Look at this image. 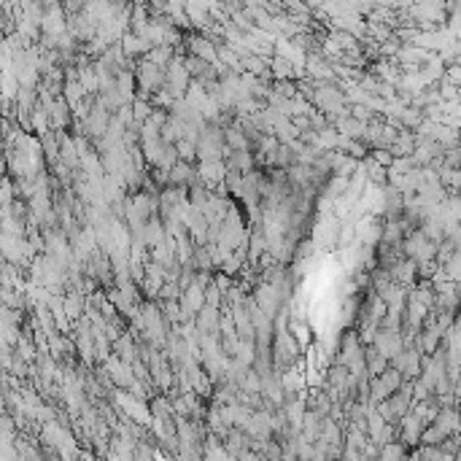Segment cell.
<instances>
[{
	"mask_svg": "<svg viewBox=\"0 0 461 461\" xmlns=\"http://www.w3.org/2000/svg\"><path fill=\"white\" fill-rule=\"evenodd\" d=\"M168 68V65H165ZM165 68L162 65H154V62H149L146 57H140L138 65H135V90H140V92H159V90H165Z\"/></svg>",
	"mask_w": 461,
	"mask_h": 461,
	"instance_id": "1",
	"label": "cell"
},
{
	"mask_svg": "<svg viewBox=\"0 0 461 461\" xmlns=\"http://www.w3.org/2000/svg\"><path fill=\"white\" fill-rule=\"evenodd\" d=\"M189 81H192V76H189V70H186L184 62H181V54H173V60L165 68V90L173 97H184Z\"/></svg>",
	"mask_w": 461,
	"mask_h": 461,
	"instance_id": "2",
	"label": "cell"
},
{
	"mask_svg": "<svg viewBox=\"0 0 461 461\" xmlns=\"http://www.w3.org/2000/svg\"><path fill=\"white\" fill-rule=\"evenodd\" d=\"M421 356H424V354H421L415 345H405V348H402L394 359H388V364L400 369L405 381H413V378L421 375Z\"/></svg>",
	"mask_w": 461,
	"mask_h": 461,
	"instance_id": "3",
	"label": "cell"
},
{
	"mask_svg": "<svg viewBox=\"0 0 461 461\" xmlns=\"http://www.w3.org/2000/svg\"><path fill=\"white\" fill-rule=\"evenodd\" d=\"M372 345H375V348H378V351H381L386 359H394V356H397L402 348H405L400 329H383V326H378V332H375V340H372Z\"/></svg>",
	"mask_w": 461,
	"mask_h": 461,
	"instance_id": "4",
	"label": "cell"
},
{
	"mask_svg": "<svg viewBox=\"0 0 461 461\" xmlns=\"http://www.w3.org/2000/svg\"><path fill=\"white\" fill-rule=\"evenodd\" d=\"M192 184H200L197 168H195L192 162L176 159L168 168V186H192Z\"/></svg>",
	"mask_w": 461,
	"mask_h": 461,
	"instance_id": "5",
	"label": "cell"
},
{
	"mask_svg": "<svg viewBox=\"0 0 461 461\" xmlns=\"http://www.w3.org/2000/svg\"><path fill=\"white\" fill-rule=\"evenodd\" d=\"M62 307H65V316H68V321L73 324L76 319L84 316V307H87V294L76 289V286H68L65 294H62Z\"/></svg>",
	"mask_w": 461,
	"mask_h": 461,
	"instance_id": "6",
	"label": "cell"
},
{
	"mask_svg": "<svg viewBox=\"0 0 461 461\" xmlns=\"http://www.w3.org/2000/svg\"><path fill=\"white\" fill-rule=\"evenodd\" d=\"M119 44H122V51L127 60H140V57L152 49V44H149L143 35H138V32H133V30H124L122 38H119Z\"/></svg>",
	"mask_w": 461,
	"mask_h": 461,
	"instance_id": "7",
	"label": "cell"
},
{
	"mask_svg": "<svg viewBox=\"0 0 461 461\" xmlns=\"http://www.w3.org/2000/svg\"><path fill=\"white\" fill-rule=\"evenodd\" d=\"M73 122V111L70 106L65 103V97H54V103L49 108V124H51V130H68Z\"/></svg>",
	"mask_w": 461,
	"mask_h": 461,
	"instance_id": "8",
	"label": "cell"
},
{
	"mask_svg": "<svg viewBox=\"0 0 461 461\" xmlns=\"http://www.w3.org/2000/svg\"><path fill=\"white\" fill-rule=\"evenodd\" d=\"M224 168L227 170H238V173H248V170H254V152L251 149H243V152H230L224 159Z\"/></svg>",
	"mask_w": 461,
	"mask_h": 461,
	"instance_id": "9",
	"label": "cell"
},
{
	"mask_svg": "<svg viewBox=\"0 0 461 461\" xmlns=\"http://www.w3.org/2000/svg\"><path fill=\"white\" fill-rule=\"evenodd\" d=\"M388 367V359H386L372 343L369 345H364V369H367L369 378H375V375H381L383 369Z\"/></svg>",
	"mask_w": 461,
	"mask_h": 461,
	"instance_id": "10",
	"label": "cell"
},
{
	"mask_svg": "<svg viewBox=\"0 0 461 461\" xmlns=\"http://www.w3.org/2000/svg\"><path fill=\"white\" fill-rule=\"evenodd\" d=\"M362 168H364V176H367V181L369 184H375V186H386L388 184V168H383V165H378L372 156H364L362 159Z\"/></svg>",
	"mask_w": 461,
	"mask_h": 461,
	"instance_id": "11",
	"label": "cell"
},
{
	"mask_svg": "<svg viewBox=\"0 0 461 461\" xmlns=\"http://www.w3.org/2000/svg\"><path fill=\"white\" fill-rule=\"evenodd\" d=\"M413 149H415L413 130H407V127H402L400 133H397V138H394V143L388 146V152L394 154V156H407V154H413Z\"/></svg>",
	"mask_w": 461,
	"mask_h": 461,
	"instance_id": "12",
	"label": "cell"
},
{
	"mask_svg": "<svg viewBox=\"0 0 461 461\" xmlns=\"http://www.w3.org/2000/svg\"><path fill=\"white\" fill-rule=\"evenodd\" d=\"M221 135H224V143L230 146L232 152H243V149H251V140L246 138V133H243L238 124H230V127H224V130H221Z\"/></svg>",
	"mask_w": 461,
	"mask_h": 461,
	"instance_id": "13",
	"label": "cell"
},
{
	"mask_svg": "<svg viewBox=\"0 0 461 461\" xmlns=\"http://www.w3.org/2000/svg\"><path fill=\"white\" fill-rule=\"evenodd\" d=\"M78 68V84L84 87V92L97 94V70H94V62H84V65H76Z\"/></svg>",
	"mask_w": 461,
	"mask_h": 461,
	"instance_id": "14",
	"label": "cell"
},
{
	"mask_svg": "<svg viewBox=\"0 0 461 461\" xmlns=\"http://www.w3.org/2000/svg\"><path fill=\"white\" fill-rule=\"evenodd\" d=\"M267 60L270 57H262V54H254V51H248L240 57V70H246V73H254V76H262L264 70H270L267 68Z\"/></svg>",
	"mask_w": 461,
	"mask_h": 461,
	"instance_id": "15",
	"label": "cell"
},
{
	"mask_svg": "<svg viewBox=\"0 0 461 461\" xmlns=\"http://www.w3.org/2000/svg\"><path fill=\"white\" fill-rule=\"evenodd\" d=\"M273 135L278 138V143H292V140H297L300 130L294 127L289 116H281V119H278V122L273 124Z\"/></svg>",
	"mask_w": 461,
	"mask_h": 461,
	"instance_id": "16",
	"label": "cell"
},
{
	"mask_svg": "<svg viewBox=\"0 0 461 461\" xmlns=\"http://www.w3.org/2000/svg\"><path fill=\"white\" fill-rule=\"evenodd\" d=\"M378 459H386V461L407 459V448L400 440H388V443H383V445L378 448Z\"/></svg>",
	"mask_w": 461,
	"mask_h": 461,
	"instance_id": "17",
	"label": "cell"
},
{
	"mask_svg": "<svg viewBox=\"0 0 461 461\" xmlns=\"http://www.w3.org/2000/svg\"><path fill=\"white\" fill-rule=\"evenodd\" d=\"M397 116H400L402 127H407V130H415L421 119H424V108H413V106H402L397 111Z\"/></svg>",
	"mask_w": 461,
	"mask_h": 461,
	"instance_id": "18",
	"label": "cell"
},
{
	"mask_svg": "<svg viewBox=\"0 0 461 461\" xmlns=\"http://www.w3.org/2000/svg\"><path fill=\"white\" fill-rule=\"evenodd\" d=\"M176 154H178V159L197 165V143H192V140H186V138H178L176 140Z\"/></svg>",
	"mask_w": 461,
	"mask_h": 461,
	"instance_id": "19",
	"label": "cell"
},
{
	"mask_svg": "<svg viewBox=\"0 0 461 461\" xmlns=\"http://www.w3.org/2000/svg\"><path fill=\"white\" fill-rule=\"evenodd\" d=\"M130 108H133V119H135L138 124L146 122V119H149V113H152V103H149V100H143V97H133Z\"/></svg>",
	"mask_w": 461,
	"mask_h": 461,
	"instance_id": "20",
	"label": "cell"
},
{
	"mask_svg": "<svg viewBox=\"0 0 461 461\" xmlns=\"http://www.w3.org/2000/svg\"><path fill=\"white\" fill-rule=\"evenodd\" d=\"M16 197L14 192V178L8 176V173H3L0 176V205H8V202Z\"/></svg>",
	"mask_w": 461,
	"mask_h": 461,
	"instance_id": "21",
	"label": "cell"
},
{
	"mask_svg": "<svg viewBox=\"0 0 461 461\" xmlns=\"http://www.w3.org/2000/svg\"><path fill=\"white\" fill-rule=\"evenodd\" d=\"M240 388H243V391H254V394H262V375L254 367H248L246 375H243V383H240Z\"/></svg>",
	"mask_w": 461,
	"mask_h": 461,
	"instance_id": "22",
	"label": "cell"
},
{
	"mask_svg": "<svg viewBox=\"0 0 461 461\" xmlns=\"http://www.w3.org/2000/svg\"><path fill=\"white\" fill-rule=\"evenodd\" d=\"M16 434V421H14V415L8 413H0V437H14Z\"/></svg>",
	"mask_w": 461,
	"mask_h": 461,
	"instance_id": "23",
	"label": "cell"
},
{
	"mask_svg": "<svg viewBox=\"0 0 461 461\" xmlns=\"http://www.w3.org/2000/svg\"><path fill=\"white\" fill-rule=\"evenodd\" d=\"M307 119H310V130H313V133H321L324 127H329V119H326V113H321L319 108H313V111L307 113Z\"/></svg>",
	"mask_w": 461,
	"mask_h": 461,
	"instance_id": "24",
	"label": "cell"
},
{
	"mask_svg": "<svg viewBox=\"0 0 461 461\" xmlns=\"http://www.w3.org/2000/svg\"><path fill=\"white\" fill-rule=\"evenodd\" d=\"M440 78H445V81H450V84H456V87H459V81H461L459 62H456V65H445V68H443V76H440Z\"/></svg>",
	"mask_w": 461,
	"mask_h": 461,
	"instance_id": "25",
	"label": "cell"
},
{
	"mask_svg": "<svg viewBox=\"0 0 461 461\" xmlns=\"http://www.w3.org/2000/svg\"><path fill=\"white\" fill-rule=\"evenodd\" d=\"M292 119V124L302 133V130H310V119H307V113H294V116H289Z\"/></svg>",
	"mask_w": 461,
	"mask_h": 461,
	"instance_id": "26",
	"label": "cell"
},
{
	"mask_svg": "<svg viewBox=\"0 0 461 461\" xmlns=\"http://www.w3.org/2000/svg\"><path fill=\"white\" fill-rule=\"evenodd\" d=\"M116 8H127V6H133V0H111Z\"/></svg>",
	"mask_w": 461,
	"mask_h": 461,
	"instance_id": "27",
	"label": "cell"
},
{
	"mask_svg": "<svg viewBox=\"0 0 461 461\" xmlns=\"http://www.w3.org/2000/svg\"><path fill=\"white\" fill-rule=\"evenodd\" d=\"M0 413H6V397H3V391H0Z\"/></svg>",
	"mask_w": 461,
	"mask_h": 461,
	"instance_id": "28",
	"label": "cell"
}]
</instances>
